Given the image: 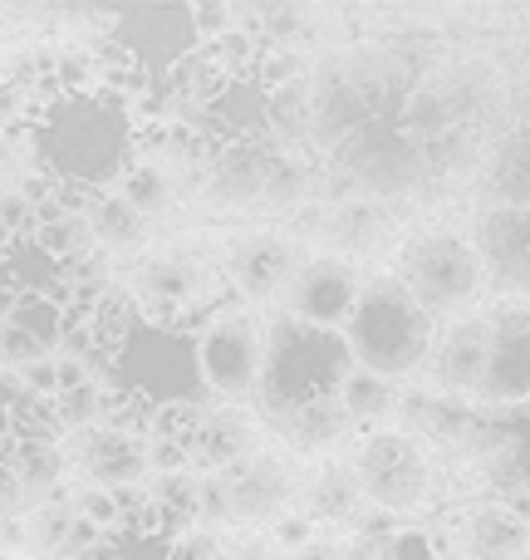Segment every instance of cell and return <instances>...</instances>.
Wrapping results in <instances>:
<instances>
[{"label": "cell", "instance_id": "cell-1", "mask_svg": "<svg viewBox=\"0 0 530 560\" xmlns=\"http://www.w3.org/2000/svg\"><path fill=\"white\" fill-rule=\"evenodd\" d=\"M30 153L45 183L114 192L138 163V118L114 89H59L30 124Z\"/></svg>", "mask_w": 530, "mask_h": 560}, {"label": "cell", "instance_id": "cell-2", "mask_svg": "<svg viewBox=\"0 0 530 560\" xmlns=\"http://www.w3.org/2000/svg\"><path fill=\"white\" fill-rule=\"evenodd\" d=\"M108 388L143 404L148 413H163V408H212L202 359H197V335L153 315L138 319L123 345L114 349Z\"/></svg>", "mask_w": 530, "mask_h": 560}, {"label": "cell", "instance_id": "cell-3", "mask_svg": "<svg viewBox=\"0 0 530 560\" xmlns=\"http://www.w3.org/2000/svg\"><path fill=\"white\" fill-rule=\"evenodd\" d=\"M354 354H349L344 329H319L299 325V319H275L266 329V364L261 384H256V404H261L266 423L299 404L315 398H334L339 384L354 374Z\"/></svg>", "mask_w": 530, "mask_h": 560}, {"label": "cell", "instance_id": "cell-4", "mask_svg": "<svg viewBox=\"0 0 530 560\" xmlns=\"http://www.w3.org/2000/svg\"><path fill=\"white\" fill-rule=\"evenodd\" d=\"M344 339L364 374L393 384L433 354V315L408 295L398 276H368L344 319Z\"/></svg>", "mask_w": 530, "mask_h": 560}, {"label": "cell", "instance_id": "cell-5", "mask_svg": "<svg viewBox=\"0 0 530 560\" xmlns=\"http://www.w3.org/2000/svg\"><path fill=\"white\" fill-rule=\"evenodd\" d=\"M393 276L408 285V295L427 310V315H452V310L472 305L486 285V271L476 261V246L457 232H423L398 252Z\"/></svg>", "mask_w": 530, "mask_h": 560}, {"label": "cell", "instance_id": "cell-6", "mask_svg": "<svg viewBox=\"0 0 530 560\" xmlns=\"http://www.w3.org/2000/svg\"><path fill=\"white\" fill-rule=\"evenodd\" d=\"M197 49H202V35H197L192 5L163 0V5H133L108 15V55L153 84L173 74L182 59H192Z\"/></svg>", "mask_w": 530, "mask_h": 560}, {"label": "cell", "instance_id": "cell-7", "mask_svg": "<svg viewBox=\"0 0 530 560\" xmlns=\"http://www.w3.org/2000/svg\"><path fill=\"white\" fill-rule=\"evenodd\" d=\"M349 183L374 197H403L427 177V148L403 118H374L334 148Z\"/></svg>", "mask_w": 530, "mask_h": 560}, {"label": "cell", "instance_id": "cell-8", "mask_svg": "<svg viewBox=\"0 0 530 560\" xmlns=\"http://www.w3.org/2000/svg\"><path fill=\"white\" fill-rule=\"evenodd\" d=\"M197 359H202V378L212 398H236L251 394L261 384V364H266V329L256 315H216L212 325L197 335Z\"/></svg>", "mask_w": 530, "mask_h": 560}, {"label": "cell", "instance_id": "cell-9", "mask_svg": "<svg viewBox=\"0 0 530 560\" xmlns=\"http://www.w3.org/2000/svg\"><path fill=\"white\" fill-rule=\"evenodd\" d=\"M354 472L364 482V502L378 506V512H408L427 497V467L423 453L408 433H368L358 443Z\"/></svg>", "mask_w": 530, "mask_h": 560}, {"label": "cell", "instance_id": "cell-10", "mask_svg": "<svg viewBox=\"0 0 530 560\" xmlns=\"http://www.w3.org/2000/svg\"><path fill=\"white\" fill-rule=\"evenodd\" d=\"M476 398L496 408L530 404V305H502L486 315V374Z\"/></svg>", "mask_w": 530, "mask_h": 560}, {"label": "cell", "instance_id": "cell-11", "mask_svg": "<svg viewBox=\"0 0 530 560\" xmlns=\"http://www.w3.org/2000/svg\"><path fill=\"white\" fill-rule=\"evenodd\" d=\"M486 280L530 305V207H486L472 226Z\"/></svg>", "mask_w": 530, "mask_h": 560}, {"label": "cell", "instance_id": "cell-12", "mask_svg": "<svg viewBox=\"0 0 530 560\" xmlns=\"http://www.w3.org/2000/svg\"><path fill=\"white\" fill-rule=\"evenodd\" d=\"M358 271L344 261V256H315V261L295 266L285 285V305L290 319L299 325H319V329H344L349 310L358 300Z\"/></svg>", "mask_w": 530, "mask_h": 560}, {"label": "cell", "instance_id": "cell-13", "mask_svg": "<svg viewBox=\"0 0 530 560\" xmlns=\"http://www.w3.org/2000/svg\"><path fill=\"white\" fill-rule=\"evenodd\" d=\"M64 457H74L79 472L89 477V487H104V492H123V487L148 482L143 438L123 433V428L104 423V428H89V433H69Z\"/></svg>", "mask_w": 530, "mask_h": 560}, {"label": "cell", "instance_id": "cell-14", "mask_svg": "<svg viewBox=\"0 0 530 560\" xmlns=\"http://www.w3.org/2000/svg\"><path fill=\"white\" fill-rule=\"evenodd\" d=\"M280 163V143L275 138H246V143H222L216 158H207V192L222 207H246L261 202L270 173Z\"/></svg>", "mask_w": 530, "mask_h": 560}, {"label": "cell", "instance_id": "cell-15", "mask_svg": "<svg viewBox=\"0 0 530 560\" xmlns=\"http://www.w3.org/2000/svg\"><path fill=\"white\" fill-rule=\"evenodd\" d=\"M226 492H232V522L242 526H275L285 516L290 497H295V477L280 457L256 453L242 467L226 472Z\"/></svg>", "mask_w": 530, "mask_h": 560}, {"label": "cell", "instance_id": "cell-16", "mask_svg": "<svg viewBox=\"0 0 530 560\" xmlns=\"http://www.w3.org/2000/svg\"><path fill=\"white\" fill-rule=\"evenodd\" d=\"M433 378L447 394H476L486 374V315L457 319L443 339H433Z\"/></svg>", "mask_w": 530, "mask_h": 560}, {"label": "cell", "instance_id": "cell-17", "mask_svg": "<svg viewBox=\"0 0 530 560\" xmlns=\"http://www.w3.org/2000/svg\"><path fill=\"white\" fill-rule=\"evenodd\" d=\"M256 423L242 413V408H212V413L197 423V438H192V467L202 472H232L242 467L246 457H256Z\"/></svg>", "mask_w": 530, "mask_h": 560}, {"label": "cell", "instance_id": "cell-18", "mask_svg": "<svg viewBox=\"0 0 530 560\" xmlns=\"http://www.w3.org/2000/svg\"><path fill=\"white\" fill-rule=\"evenodd\" d=\"M374 98H368L364 79H329L315 98H309V133L325 148H339L354 138L364 124H374Z\"/></svg>", "mask_w": 530, "mask_h": 560}, {"label": "cell", "instance_id": "cell-19", "mask_svg": "<svg viewBox=\"0 0 530 560\" xmlns=\"http://www.w3.org/2000/svg\"><path fill=\"white\" fill-rule=\"evenodd\" d=\"M270 428L280 433V443L295 447V453L305 457H319V453H334L339 443H344L349 433H354V423H349V413L339 408V394L334 398H315V404H299L290 408V413L270 418Z\"/></svg>", "mask_w": 530, "mask_h": 560}, {"label": "cell", "instance_id": "cell-20", "mask_svg": "<svg viewBox=\"0 0 530 560\" xmlns=\"http://www.w3.org/2000/svg\"><path fill=\"white\" fill-rule=\"evenodd\" d=\"M295 266H290V246L280 236H246L232 252V280L246 300H270L290 285Z\"/></svg>", "mask_w": 530, "mask_h": 560}, {"label": "cell", "instance_id": "cell-21", "mask_svg": "<svg viewBox=\"0 0 530 560\" xmlns=\"http://www.w3.org/2000/svg\"><path fill=\"white\" fill-rule=\"evenodd\" d=\"M462 541L472 560H521L530 551V522L511 506H482L462 522Z\"/></svg>", "mask_w": 530, "mask_h": 560}, {"label": "cell", "instance_id": "cell-22", "mask_svg": "<svg viewBox=\"0 0 530 560\" xmlns=\"http://www.w3.org/2000/svg\"><path fill=\"white\" fill-rule=\"evenodd\" d=\"M482 183L492 192V207H530V124L511 128L492 148Z\"/></svg>", "mask_w": 530, "mask_h": 560}, {"label": "cell", "instance_id": "cell-23", "mask_svg": "<svg viewBox=\"0 0 530 560\" xmlns=\"http://www.w3.org/2000/svg\"><path fill=\"white\" fill-rule=\"evenodd\" d=\"M5 467L15 477L20 497L39 506L59 492V482L69 472V457H64V443H5Z\"/></svg>", "mask_w": 530, "mask_h": 560}, {"label": "cell", "instance_id": "cell-24", "mask_svg": "<svg viewBox=\"0 0 530 560\" xmlns=\"http://www.w3.org/2000/svg\"><path fill=\"white\" fill-rule=\"evenodd\" d=\"M309 516L329 526H358V516H364V482H358L354 463H329L309 482Z\"/></svg>", "mask_w": 530, "mask_h": 560}, {"label": "cell", "instance_id": "cell-25", "mask_svg": "<svg viewBox=\"0 0 530 560\" xmlns=\"http://www.w3.org/2000/svg\"><path fill=\"white\" fill-rule=\"evenodd\" d=\"M89 226H94V242L98 252L108 256H123V252H138L148 236V217L138 212L133 202H128L123 192H98L94 202H89Z\"/></svg>", "mask_w": 530, "mask_h": 560}, {"label": "cell", "instance_id": "cell-26", "mask_svg": "<svg viewBox=\"0 0 530 560\" xmlns=\"http://www.w3.org/2000/svg\"><path fill=\"white\" fill-rule=\"evenodd\" d=\"M138 276H143L138 280V295L148 300L153 319H177L187 310V300H192V280H197L187 261H167V256H157V261H148Z\"/></svg>", "mask_w": 530, "mask_h": 560}, {"label": "cell", "instance_id": "cell-27", "mask_svg": "<svg viewBox=\"0 0 530 560\" xmlns=\"http://www.w3.org/2000/svg\"><path fill=\"white\" fill-rule=\"evenodd\" d=\"M5 329H15V335H25L30 345H39L45 354H55V349H64V329H69V310L59 305V300H45V295H20L15 310H10L5 319H0Z\"/></svg>", "mask_w": 530, "mask_h": 560}, {"label": "cell", "instance_id": "cell-28", "mask_svg": "<svg viewBox=\"0 0 530 560\" xmlns=\"http://www.w3.org/2000/svg\"><path fill=\"white\" fill-rule=\"evenodd\" d=\"M35 242L45 246V252L55 256L64 271H74V266H84V261H94V256H98L89 212H59V217H49V222L35 226Z\"/></svg>", "mask_w": 530, "mask_h": 560}, {"label": "cell", "instance_id": "cell-29", "mask_svg": "<svg viewBox=\"0 0 530 560\" xmlns=\"http://www.w3.org/2000/svg\"><path fill=\"white\" fill-rule=\"evenodd\" d=\"M388 404H393V388H388V378H378V374H364V369H354V374L339 384V408L349 413V423H354V428L384 418Z\"/></svg>", "mask_w": 530, "mask_h": 560}, {"label": "cell", "instance_id": "cell-30", "mask_svg": "<svg viewBox=\"0 0 530 560\" xmlns=\"http://www.w3.org/2000/svg\"><path fill=\"white\" fill-rule=\"evenodd\" d=\"M69 526H74V506L69 502H39L35 512H30V522H25V546L35 556H55L59 560Z\"/></svg>", "mask_w": 530, "mask_h": 560}, {"label": "cell", "instance_id": "cell-31", "mask_svg": "<svg viewBox=\"0 0 530 560\" xmlns=\"http://www.w3.org/2000/svg\"><path fill=\"white\" fill-rule=\"evenodd\" d=\"M118 192H123L143 217H163L167 207H173V183H167L163 167H153V163H133V173L118 183Z\"/></svg>", "mask_w": 530, "mask_h": 560}, {"label": "cell", "instance_id": "cell-32", "mask_svg": "<svg viewBox=\"0 0 530 560\" xmlns=\"http://www.w3.org/2000/svg\"><path fill=\"white\" fill-rule=\"evenodd\" d=\"M305 192H309V167L295 163V158H280L275 173H270V183H266V192H261V202L295 207V202H305Z\"/></svg>", "mask_w": 530, "mask_h": 560}, {"label": "cell", "instance_id": "cell-33", "mask_svg": "<svg viewBox=\"0 0 530 560\" xmlns=\"http://www.w3.org/2000/svg\"><path fill=\"white\" fill-rule=\"evenodd\" d=\"M197 522H207V526L232 522V492H226V472H197Z\"/></svg>", "mask_w": 530, "mask_h": 560}, {"label": "cell", "instance_id": "cell-34", "mask_svg": "<svg viewBox=\"0 0 530 560\" xmlns=\"http://www.w3.org/2000/svg\"><path fill=\"white\" fill-rule=\"evenodd\" d=\"M69 506H74L84 522H94L98 532H108V536L118 532V502H114V492H104V487H84Z\"/></svg>", "mask_w": 530, "mask_h": 560}, {"label": "cell", "instance_id": "cell-35", "mask_svg": "<svg viewBox=\"0 0 530 560\" xmlns=\"http://www.w3.org/2000/svg\"><path fill=\"white\" fill-rule=\"evenodd\" d=\"M20 388H25V394H35V398H55L59 394V354L35 359V364L20 369Z\"/></svg>", "mask_w": 530, "mask_h": 560}, {"label": "cell", "instance_id": "cell-36", "mask_svg": "<svg viewBox=\"0 0 530 560\" xmlns=\"http://www.w3.org/2000/svg\"><path fill=\"white\" fill-rule=\"evenodd\" d=\"M378 560H433V536L427 532H393L384 541Z\"/></svg>", "mask_w": 530, "mask_h": 560}, {"label": "cell", "instance_id": "cell-37", "mask_svg": "<svg viewBox=\"0 0 530 560\" xmlns=\"http://www.w3.org/2000/svg\"><path fill=\"white\" fill-rule=\"evenodd\" d=\"M173 560H226V556H222V541L197 526V532H187L173 541Z\"/></svg>", "mask_w": 530, "mask_h": 560}, {"label": "cell", "instance_id": "cell-38", "mask_svg": "<svg viewBox=\"0 0 530 560\" xmlns=\"http://www.w3.org/2000/svg\"><path fill=\"white\" fill-rule=\"evenodd\" d=\"M275 546L280 551H290V556H299L309 546V516L305 512H285L275 522Z\"/></svg>", "mask_w": 530, "mask_h": 560}, {"label": "cell", "instance_id": "cell-39", "mask_svg": "<svg viewBox=\"0 0 530 560\" xmlns=\"http://www.w3.org/2000/svg\"><path fill=\"white\" fill-rule=\"evenodd\" d=\"M25 506V497H20V487H15V477H10V467H5V447H0V526H10V516Z\"/></svg>", "mask_w": 530, "mask_h": 560}, {"label": "cell", "instance_id": "cell-40", "mask_svg": "<svg viewBox=\"0 0 530 560\" xmlns=\"http://www.w3.org/2000/svg\"><path fill=\"white\" fill-rule=\"evenodd\" d=\"M10 246H15V232H10V226H5V222H0V256H5V252H10Z\"/></svg>", "mask_w": 530, "mask_h": 560}]
</instances>
